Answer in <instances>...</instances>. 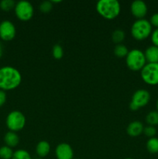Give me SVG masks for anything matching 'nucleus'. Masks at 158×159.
Wrapping results in <instances>:
<instances>
[{
    "label": "nucleus",
    "mask_w": 158,
    "mask_h": 159,
    "mask_svg": "<svg viewBox=\"0 0 158 159\" xmlns=\"http://www.w3.org/2000/svg\"><path fill=\"white\" fill-rule=\"evenodd\" d=\"M22 82V75L17 68L12 66L0 68V89L10 91L20 86Z\"/></svg>",
    "instance_id": "obj_1"
},
{
    "label": "nucleus",
    "mask_w": 158,
    "mask_h": 159,
    "mask_svg": "<svg viewBox=\"0 0 158 159\" xmlns=\"http://www.w3.org/2000/svg\"><path fill=\"white\" fill-rule=\"evenodd\" d=\"M96 11L105 20H112L120 14L121 5L117 0H100L96 4Z\"/></svg>",
    "instance_id": "obj_2"
},
{
    "label": "nucleus",
    "mask_w": 158,
    "mask_h": 159,
    "mask_svg": "<svg viewBox=\"0 0 158 159\" xmlns=\"http://www.w3.org/2000/svg\"><path fill=\"white\" fill-rule=\"evenodd\" d=\"M153 26L146 19L136 20L131 26V35L135 40H144L151 36Z\"/></svg>",
    "instance_id": "obj_3"
},
{
    "label": "nucleus",
    "mask_w": 158,
    "mask_h": 159,
    "mask_svg": "<svg viewBox=\"0 0 158 159\" xmlns=\"http://www.w3.org/2000/svg\"><path fill=\"white\" fill-rule=\"evenodd\" d=\"M145 54L139 49H133L129 51L125 57V64L129 69L133 71H139L147 65Z\"/></svg>",
    "instance_id": "obj_4"
},
{
    "label": "nucleus",
    "mask_w": 158,
    "mask_h": 159,
    "mask_svg": "<svg viewBox=\"0 0 158 159\" xmlns=\"http://www.w3.org/2000/svg\"><path fill=\"white\" fill-rule=\"evenodd\" d=\"M26 116L19 110L11 111L6 116V124L10 131L18 132L23 130L26 125Z\"/></svg>",
    "instance_id": "obj_5"
},
{
    "label": "nucleus",
    "mask_w": 158,
    "mask_h": 159,
    "mask_svg": "<svg viewBox=\"0 0 158 159\" xmlns=\"http://www.w3.org/2000/svg\"><path fill=\"white\" fill-rule=\"evenodd\" d=\"M141 79L149 85H158V63H147L140 71Z\"/></svg>",
    "instance_id": "obj_6"
},
{
    "label": "nucleus",
    "mask_w": 158,
    "mask_h": 159,
    "mask_svg": "<svg viewBox=\"0 0 158 159\" xmlns=\"http://www.w3.org/2000/svg\"><path fill=\"white\" fill-rule=\"evenodd\" d=\"M15 14L17 18L23 22L30 20L34 14V9L33 5L28 1H20L15 4Z\"/></svg>",
    "instance_id": "obj_7"
},
{
    "label": "nucleus",
    "mask_w": 158,
    "mask_h": 159,
    "mask_svg": "<svg viewBox=\"0 0 158 159\" xmlns=\"http://www.w3.org/2000/svg\"><path fill=\"white\" fill-rule=\"evenodd\" d=\"M16 29L13 23L9 20H3L0 23V38L5 41H9L15 38Z\"/></svg>",
    "instance_id": "obj_8"
},
{
    "label": "nucleus",
    "mask_w": 158,
    "mask_h": 159,
    "mask_svg": "<svg viewBox=\"0 0 158 159\" xmlns=\"http://www.w3.org/2000/svg\"><path fill=\"white\" fill-rule=\"evenodd\" d=\"M150 100V93L146 89H138L132 96L131 102L134 103L138 108L146 107Z\"/></svg>",
    "instance_id": "obj_9"
},
{
    "label": "nucleus",
    "mask_w": 158,
    "mask_h": 159,
    "mask_svg": "<svg viewBox=\"0 0 158 159\" xmlns=\"http://www.w3.org/2000/svg\"><path fill=\"white\" fill-rule=\"evenodd\" d=\"M130 10L131 13L135 18L137 20L144 19V17L147 16L148 12V8L147 4L142 0H136L133 2L130 6Z\"/></svg>",
    "instance_id": "obj_10"
},
{
    "label": "nucleus",
    "mask_w": 158,
    "mask_h": 159,
    "mask_svg": "<svg viewBox=\"0 0 158 159\" xmlns=\"http://www.w3.org/2000/svg\"><path fill=\"white\" fill-rule=\"evenodd\" d=\"M55 155L57 159H73L74 151L68 143H60L56 147Z\"/></svg>",
    "instance_id": "obj_11"
},
{
    "label": "nucleus",
    "mask_w": 158,
    "mask_h": 159,
    "mask_svg": "<svg viewBox=\"0 0 158 159\" xmlns=\"http://www.w3.org/2000/svg\"><path fill=\"white\" fill-rule=\"evenodd\" d=\"M143 124L140 121L135 120L130 123L126 127V133L131 138L139 137L141 134L143 133Z\"/></svg>",
    "instance_id": "obj_12"
},
{
    "label": "nucleus",
    "mask_w": 158,
    "mask_h": 159,
    "mask_svg": "<svg viewBox=\"0 0 158 159\" xmlns=\"http://www.w3.org/2000/svg\"><path fill=\"white\" fill-rule=\"evenodd\" d=\"M50 152V145L46 141H40L36 146V153L40 158H43L47 156Z\"/></svg>",
    "instance_id": "obj_13"
},
{
    "label": "nucleus",
    "mask_w": 158,
    "mask_h": 159,
    "mask_svg": "<svg viewBox=\"0 0 158 159\" xmlns=\"http://www.w3.org/2000/svg\"><path fill=\"white\" fill-rule=\"evenodd\" d=\"M146 60L147 63H158V48L152 45L146 49L145 52Z\"/></svg>",
    "instance_id": "obj_14"
},
{
    "label": "nucleus",
    "mask_w": 158,
    "mask_h": 159,
    "mask_svg": "<svg viewBox=\"0 0 158 159\" xmlns=\"http://www.w3.org/2000/svg\"><path fill=\"white\" fill-rule=\"evenodd\" d=\"M4 141L6 146L12 148L16 147L20 143V138L15 132L9 130L5 134Z\"/></svg>",
    "instance_id": "obj_15"
},
{
    "label": "nucleus",
    "mask_w": 158,
    "mask_h": 159,
    "mask_svg": "<svg viewBox=\"0 0 158 159\" xmlns=\"http://www.w3.org/2000/svg\"><path fill=\"white\" fill-rule=\"evenodd\" d=\"M125 34L122 30L117 29L116 30L113 31L112 34V40L113 41V43L117 44H121V43L123 42V40H125Z\"/></svg>",
    "instance_id": "obj_16"
},
{
    "label": "nucleus",
    "mask_w": 158,
    "mask_h": 159,
    "mask_svg": "<svg viewBox=\"0 0 158 159\" xmlns=\"http://www.w3.org/2000/svg\"><path fill=\"white\" fill-rule=\"evenodd\" d=\"M146 122L149 126L156 127L158 125V111L157 110H153L148 113L146 116Z\"/></svg>",
    "instance_id": "obj_17"
},
{
    "label": "nucleus",
    "mask_w": 158,
    "mask_h": 159,
    "mask_svg": "<svg viewBox=\"0 0 158 159\" xmlns=\"http://www.w3.org/2000/svg\"><path fill=\"white\" fill-rule=\"evenodd\" d=\"M147 149L151 154L158 153V138L155 137L149 138L147 141Z\"/></svg>",
    "instance_id": "obj_18"
},
{
    "label": "nucleus",
    "mask_w": 158,
    "mask_h": 159,
    "mask_svg": "<svg viewBox=\"0 0 158 159\" xmlns=\"http://www.w3.org/2000/svg\"><path fill=\"white\" fill-rule=\"evenodd\" d=\"M129 50L126 47L124 44L121 43V44L116 45L114 48V54L117 57L119 58H122V57H125L129 53Z\"/></svg>",
    "instance_id": "obj_19"
},
{
    "label": "nucleus",
    "mask_w": 158,
    "mask_h": 159,
    "mask_svg": "<svg viewBox=\"0 0 158 159\" xmlns=\"http://www.w3.org/2000/svg\"><path fill=\"white\" fill-rule=\"evenodd\" d=\"M14 152L11 148L4 145L0 148V158L12 159Z\"/></svg>",
    "instance_id": "obj_20"
},
{
    "label": "nucleus",
    "mask_w": 158,
    "mask_h": 159,
    "mask_svg": "<svg viewBox=\"0 0 158 159\" xmlns=\"http://www.w3.org/2000/svg\"><path fill=\"white\" fill-rule=\"evenodd\" d=\"M12 159H32L29 152L24 149H19L14 152Z\"/></svg>",
    "instance_id": "obj_21"
},
{
    "label": "nucleus",
    "mask_w": 158,
    "mask_h": 159,
    "mask_svg": "<svg viewBox=\"0 0 158 159\" xmlns=\"http://www.w3.org/2000/svg\"><path fill=\"white\" fill-rule=\"evenodd\" d=\"M16 3L13 0H2L0 2V8L3 11H10L11 9H15Z\"/></svg>",
    "instance_id": "obj_22"
},
{
    "label": "nucleus",
    "mask_w": 158,
    "mask_h": 159,
    "mask_svg": "<svg viewBox=\"0 0 158 159\" xmlns=\"http://www.w3.org/2000/svg\"><path fill=\"white\" fill-rule=\"evenodd\" d=\"M53 7H54V4L52 3L51 1H43L40 4V6H39V9H40V11L43 13H49L51 10L53 9Z\"/></svg>",
    "instance_id": "obj_23"
},
{
    "label": "nucleus",
    "mask_w": 158,
    "mask_h": 159,
    "mask_svg": "<svg viewBox=\"0 0 158 159\" xmlns=\"http://www.w3.org/2000/svg\"><path fill=\"white\" fill-rule=\"evenodd\" d=\"M52 55L54 58L57 60H60L64 56V50L60 45L56 44L53 47L52 49Z\"/></svg>",
    "instance_id": "obj_24"
},
{
    "label": "nucleus",
    "mask_w": 158,
    "mask_h": 159,
    "mask_svg": "<svg viewBox=\"0 0 158 159\" xmlns=\"http://www.w3.org/2000/svg\"><path fill=\"white\" fill-rule=\"evenodd\" d=\"M143 134L149 138H154L156 134V129L153 126H147L143 129Z\"/></svg>",
    "instance_id": "obj_25"
},
{
    "label": "nucleus",
    "mask_w": 158,
    "mask_h": 159,
    "mask_svg": "<svg viewBox=\"0 0 158 159\" xmlns=\"http://www.w3.org/2000/svg\"><path fill=\"white\" fill-rule=\"evenodd\" d=\"M150 37H151V41L153 43V45L158 48V28L155 29L152 32Z\"/></svg>",
    "instance_id": "obj_26"
},
{
    "label": "nucleus",
    "mask_w": 158,
    "mask_h": 159,
    "mask_svg": "<svg viewBox=\"0 0 158 159\" xmlns=\"http://www.w3.org/2000/svg\"><path fill=\"white\" fill-rule=\"evenodd\" d=\"M150 23L152 26L155 27L156 29V28H158V12L152 15V16L150 17Z\"/></svg>",
    "instance_id": "obj_27"
},
{
    "label": "nucleus",
    "mask_w": 158,
    "mask_h": 159,
    "mask_svg": "<svg viewBox=\"0 0 158 159\" xmlns=\"http://www.w3.org/2000/svg\"><path fill=\"white\" fill-rule=\"evenodd\" d=\"M6 98H7V96H6V92L0 89V107H2L6 102Z\"/></svg>",
    "instance_id": "obj_28"
},
{
    "label": "nucleus",
    "mask_w": 158,
    "mask_h": 159,
    "mask_svg": "<svg viewBox=\"0 0 158 159\" xmlns=\"http://www.w3.org/2000/svg\"><path fill=\"white\" fill-rule=\"evenodd\" d=\"M129 109L132 110V111H136V110H139V108H138V107H136L134 103H133L132 102H130V104H129Z\"/></svg>",
    "instance_id": "obj_29"
},
{
    "label": "nucleus",
    "mask_w": 158,
    "mask_h": 159,
    "mask_svg": "<svg viewBox=\"0 0 158 159\" xmlns=\"http://www.w3.org/2000/svg\"><path fill=\"white\" fill-rule=\"evenodd\" d=\"M2 53H3V48H2V43L0 42V57L2 55Z\"/></svg>",
    "instance_id": "obj_30"
},
{
    "label": "nucleus",
    "mask_w": 158,
    "mask_h": 159,
    "mask_svg": "<svg viewBox=\"0 0 158 159\" xmlns=\"http://www.w3.org/2000/svg\"><path fill=\"white\" fill-rule=\"evenodd\" d=\"M156 110L158 111V99H157V100H156Z\"/></svg>",
    "instance_id": "obj_31"
},
{
    "label": "nucleus",
    "mask_w": 158,
    "mask_h": 159,
    "mask_svg": "<svg viewBox=\"0 0 158 159\" xmlns=\"http://www.w3.org/2000/svg\"><path fill=\"white\" fill-rule=\"evenodd\" d=\"M125 159H133V158H125Z\"/></svg>",
    "instance_id": "obj_32"
},
{
    "label": "nucleus",
    "mask_w": 158,
    "mask_h": 159,
    "mask_svg": "<svg viewBox=\"0 0 158 159\" xmlns=\"http://www.w3.org/2000/svg\"><path fill=\"white\" fill-rule=\"evenodd\" d=\"M35 159H43V158H35Z\"/></svg>",
    "instance_id": "obj_33"
},
{
    "label": "nucleus",
    "mask_w": 158,
    "mask_h": 159,
    "mask_svg": "<svg viewBox=\"0 0 158 159\" xmlns=\"http://www.w3.org/2000/svg\"><path fill=\"white\" fill-rule=\"evenodd\" d=\"M73 159H77V158H73Z\"/></svg>",
    "instance_id": "obj_34"
}]
</instances>
